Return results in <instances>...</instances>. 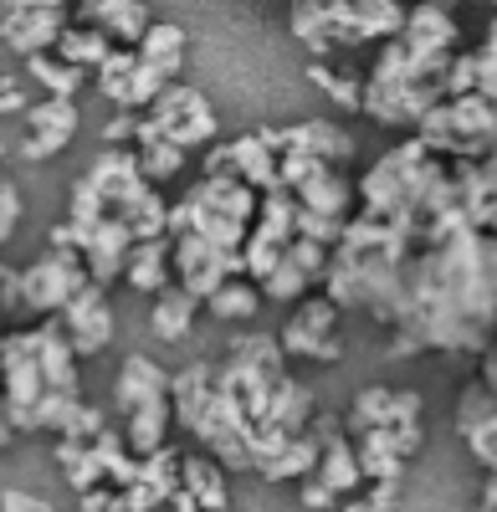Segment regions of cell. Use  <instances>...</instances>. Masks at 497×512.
Returning <instances> with one entry per match:
<instances>
[{
	"label": "cell",
	"mask_w": 497,
	"mask_h": 512,
	"mask_svg": "<svg viewBox=\"0 0 497 512\" xmlns=\"http://www.w3.org/2000/svg\"><path fill=\"white\" fill-rule=\"evenodd\" d=\"M451 62H457V52L416 57V52H405L400 41H385L375 67H369V77H364V118L380 123V128H400V134L410 139L446 103Z\"/></svg>",
	"instance_id": "6da1fadb"
},
{
	"label": "cell",
	"mask_w": 497,
	"mask_h": 512,
	"mask_svg": "<svg viewBox=\"0 0 497 512\" xmlns=\"http://www.w3.org/2000/svg\"><path fill=\"white\" fill-rule=\"evenodd\" d=\"M416 139L431 149V159L441 164H482L492 149H497V108L472 93V98H451L441 103L421 128Z\"/></svg>",
	"instance_id": "7a4b0ae2"
},
{
	"label": "cell",
	"mask_w": 497,
	"mask_h": 512,
	"mask_svg": "<svg viewBox=\"0 0 497 512\" xmlns=\"http://www.w3.org/2000/svg\"><path fill=\"white\" fill-rule=\"evenodd\" d=\"M216 134H221V123H216V108L211 98H205L200 88H185V82H175V88H164L159 103L144 113L139 123V144H175V149H216ZM134 144V149H139Z\"/></svg>",
	"instance_id": "3957f363"
},
{
	"label": "cell",
	"mask_w": 497,
	"mask_h": 512,
	"mask_svg": "<svg viewBox=\"0 0 497 512\" xmlns=\"http://www.w3.org/2000/svg\"><path fill=\"white\" fill-rule=\"evenodd\" d=\"M41 395H47V379H41L36 359V328H11L0 338V410H6L16 436H31V415Z\"/></svg>",
	"instance_id": "277c9868"
},
{
	"label": "cell",
	"mask_w": 497,
	"mask_h": 512,
	"mask_svg": "<svg viewBox=\"0 0 497 512\" xmlns=\"http://www.w3.org/2000/svg\"><path fill=\"white\" fill-rule=\"evenodd\" d=\"M82 287H93L82 251H57V246H47L31 267H21L26 318H41V323H47V318H62L67 303H72Z\"/></svg>",
	"instance_id": "5b68a950"
},
{
	"label": "cell",
	"mask_w": 497,
	"mask_h": 512,
	"mask_svg": "<svg viewBox=\"0 0 497 512\" xmlns=\"http://www.w3.org/2000/svg\"><path fill=\"white\" fill-rule=\"evenodd\" d=\"M277 344L287 359H313V364H339L344 359V338H339V308L328 297H308L293 308V318L282 323Z\"/></svg>",
	"instance_id": "8992f818"
},
{
	"label": "cell",
	"mask_w": 497,
	"mask_h": 512,
	"mask_svg": "<svg viewBox=\"0 0 497 512\" xmlns=\"http://www.w3.org/2000/svg\"><path fill=\"white\" fill-rule=\"evenodd\" d=\"M170 241H175V287H185L200 308L211 303L226 282L246 277V256H226V251H216L211 241H200L190 231L170 236Z\"/></svg>",
	"instance_id": "52a82bcc"
},
{
	"label": "cell",
	"mask_w": 497,
	"mask_h": 512,
	"mask_svg": "<svg viewBox=\"0 0 497 512\" xmlns=\"http://www.w3.org/2000/svg\"><path fill=\"white\" fill-rule=\"evenodd\" d=\"M67 21H72V11L57 6V0H21V6L0 11V41H6L21 62H31L41 52H57Z\"/></svg>",
	"instance_id": "ba28073f"
},
{
	"label": "cell",
	"mask_w": 497,
	"mask_h": 512,
	"mask_svg": "<svg viewBox=\"0 0 497 512\" xmlns=\"http://www.w3.org/2000/svg\"><path fill=\"white\" fill-rule=\"evenodd\" d=\"M349 441H354V456H359L364 487H400L405 461L426 446V431L421 425H390V431H364V436H349Z\"/></svg>",
	"instance_id": "9c48e42d"
},
{
	"label": "cell",
	"mask_w": 497,
	"mask_h": 512,
	"mask_svg": "<svg viewBox=\"0 0 497 512\" xmlns=\"http://www.w3.org/2000/svg\"><path fill=\"white\" fill-rule=\"evenodd\" d=\"M200 175H205V180H241V185H252L257 195L282 190V180H277V154H272L257 134H241V139H226V144H216V149H205Z\"/></svg>",
	"instance_id": "30bf717a"
},
{
	"label": "cell",
	"mask_w": 497,
	"mask_h": 512,
	"mask_svg": "<svg viewBox=\"0 0 497 512\" xmlns=\"http://www.w3.org/2000/svg\"><path fill=\"white\" fill-rule=\"evenodd\" d=\"M257 139L282 159V154H303V159H318L328 169H344L354 159V139L344 134L339 123L328 118H308V123H287V128H257Z\"/></svg>",
	"instance_id": "8fae6325"
},
{
	"label": "cell",
	"mask_w": 497,
	"mask_h": 512,
	"mask_svg": "<svg viewBox=\"0 0 497 512\" xmlns=\"http://www.w3.org/2000/svg\"><path fill=\"white\" fill-rule=\"evenodd\" d=\"M426 400L421 390H390V384H364L354 390L349 410H344V431L364 436V431H390V425H421Z\"/></svg>",
	"instance_id": "7c38bea8"
},
{
	"label": "cell",
	"mask_w": 497,
	"mask_h": 512,
	"mask_svg": "<svg viewBox=\"0 0 497 512\" xmlns=\"http://www.w3.org/2000/svg\"><path fill=\"white\" fill-rule=\"evenodd\" d=\"M88 185L103 195L108 216H129V210L154 190V185L144 180V169H139V154H134V149H103V154L93 159V169H88Z\"/></svg>",
	"instance_id": "4fadbf2b"
},
{
	"label": "cell",
	"mask_w": 497,
	"mask_h": 512,
	"mask_svg": "<svg viewBox=\"0 0 497 512\" xmlns=\"http://www.w3.org/2000/svg\"><path fill=\"white\" fill-rule=\"evenodd\" d=\"M62 333H67V344L77 359H88V354H103L113 344V308H108V292L103 287H82L67 313H62Z\"/></svg>",
	"instance_id": "5bb4252c"
},
{
	"label": "cell",
	"mask_w": 497,
	"mask_h": 512,
	"mask_svg": "<svg viewBox=\"0 0 497 512\" xmlns=\"http://www.w3.org/2000/svg\"><path fill=\"white\" fill-rule=\"evenodd\" d=\"M457 431L467 441V451L477 456V466L497 482V400L482 390V384L472 379L462 400H457Z\"/></svg>",
	"instance_id": "9a60e30c"
},
{
	"label": "cell",
	"mask_w": 497,
	"mask_h": 512,
	"mask_svg": "<svg viewBox=\"0 0 497 512\" xmlns=\"http://www.w3.org/2000/svg\"><path fill=\"white\" fill-rule=\"evenodd\" d=\"M77 134V103H62V98H36L31 113H26V139H21V159H52L72 144Z\"/></svg>",
	"instance_id": "2e32d148"
},
{
	"label": "cell",
	"mask_w": 497,
	"mask_h": 512,
	"mask_svg": "<svg viewBox=\"0 0 497 512\" xmlns=\"http://www.w3.org/2000/svg\"><path fill=\"white\" fill-rule=\"evenodd\" d=\"M134 231L123 226L118 216H108L98 231H88L82 236V262H88V277H93V287H113L118 277H123V267H129V256H134Z\"/></svg>",
	"instance_id": "e0dca14e"
},
{
	"label": "cell",
	"mask_w": 497,
	"mask_h": 512,
	"mask_svg": "<svg viewBox=\"0 0 497 512\" xmlns=\"http://www.w3.org/2000/svg\"><path fill=\"white\" fill-rule=\"evenodd\" d=\"M77 21L82 26H98L113 47H123V52H139V41L154 26L149 6H139V0H88V6H77Z\"/></svg>",
	"instance_id": "ac0fdd59"
},
{
	"label": "cell",
	"mask_w": 497,
	"mask_h": 512,
	"mask_svg": "<svg viewBox=\"0 0 497 512\" xmlns=\"http://www.w3.org/2000/svg\"><path fill=\"white\" fill-rule=\"evenodd\" d=\"M170 384H175V374H164L149 354H129L113 379V410L129 420L134 410H144L154 400H170Z\"/></svg>",
	"instance_id": "d6986e66"
},
{
	"label": "cell",
	"mask_w": 497,
	"mask_h": 512,
	"mask_svg": "<svg viewBox=\"0 0 497 512\" xmlns=\"http://www.w3.org/2000/svg\"><path fill=\"white\" fill-rule=\"evenodd\" d=\"M185 200L200 205V210H211V216H226V221L246 226V231H257V221H262V195L252 185H241V180H205L200 175L185 190Z\"/></svg>",
	"instance_id": "ffe728a7"
},
{
	"label": "cell",
	"mask_w": 497,
	"mask_h": 512,
	"mask_svg": "<svg viewBox=\"0 0 497 512\" xmlns=\"http://www.w3.org/2000/svg\"><path fill=\"white\" fill-rule=\"evenodd\" d=\"M400 47L416 52V57H441V52H457V11L451 6H410L405 11V31H400Z\"/></svg>",
	"instance_id": "44dd1931"
},
{
	"label": "cell",
	"mask_w": 497,
	"mask_h": 512,
	"mask_svg": "<svg viewBox=\"0 0 497 512\" xmlns=\"http://www.w3.org/2000/svg\"><path fill=\"white\" fill-rule=\"evenodd\" d=\"M185 52H190L185 26H175V21H154L149 36L139 41V67H149V72L164 82V88H175V82H180V67H185Z\"/></svg>",
	"instance_id": "7402d4cb"
},
{
	"label": "cell",
	"mask_w": 497,
	"mask_h": 512,
	"mask_svg": "<svg viewBox=\"0 0 497 512\" xmlns=\"http://www.w3.org/2000/svg\"><path fill=\"white\" fill-rule=\"evenodd\" d=\"M123 282H129L134 292H170L175 287V241L164 236V241H139L134 256H129V267H123Z\"/></svg>",
	"instance_id": "603a6c76"
},
{
	"label": "cell",
	"mask_w": 497,
	"mask_h": 512,
	"mask_svg": "<svg viewBox=\"0 0 497 512\" xmlns=\"http://www.w3.org/2000/svg\"><path fill=\"white\" fill-rule=\"evenodd\" d=\"M180 487L200 502V512H226V507H231L226 466L211 461V456H200V451H190V456L180 461Z\"/></svg>",
	"instance_id": "cb8c5ba5"
},
{
	"label": "cell",
	"mask_w": 497,
	"mask_h": 512,
	"mask_svg": "<svg viewBox=\"0 0 497 512\" xmlns=\"http://www.w3.org/2000/svg\"><path fill=\"white\" fill-rule=\"evenodd\" d=\"M170 425H175V405L170 400H154V405H144V410H134L129 420H123V446H129L139 461H149V456H159L164 446V436H170Z\"/></svg>",
	"instance_id": "d4e9b609"
},
{
	"label": "cell",
	"mask_w": 497,
	"mask_h": 512,
	"mask_svg": "<svg viewBox=\"0 0 497 512\" xmlns=\"http://www.w3.org/2000/svg\"><path fill=\"white\" fill-rule=\"evenodd\" d=\"M195 313H200L195 297H190L185 287H170V292H159V297H154V308H149V328H154L159 344H180V338L195 328Z\"/></svg>",
	"instance_id": "484cf974"
},
{
	"label": "cell",
	"mask_w": 497,
	"mask_h": 512,
	"mask_svg": "<svg viewBox=\"0 0 497 512\" xmlns=\"http://www.w3.org/2000/svg\"><path fill=\"white\" fill-rule=\"evenodd\" d=\"M113 52H118V47H113L98 26H67L62 41H57V57H62L67 67H77V72H98Z\"/></svg>",
	"instance_id": "4316f807"
},
{
	"label": "cell",
	"mask_w": 497,
	"mask_h": 512,
	"mask_svg": "<svg viewBox=\"0 0 497 512\" xmlns=\"http://www.w3.org/2000/svg\"><path fill=\"white\" fill-rule=\"evenodd\" d=\"M26 77L36 82L47 98H62V103H77V93H82V82H88V72H77V67H67L57 52H41V57H31L26 62Z\"/></svg>",
	"instance_id": "83f0119b"
},
{
	"label": "cell",
	"mask_w": 497,
	"mask_h": 512,
	"mask_svg": "<svg viewBox=\"0 0 497 512\" xmlns=\"http://www.w3.org/2000/svg\"><path fill=\"white\" fill-rule=\"evenodd\" d=\"M57 466H62V477H67V487H72L77 497L108 487L103 461L93 456V446H82V441H57Z\"/></svg>",
	"instance_id": "f1b7e54d"
},
{
	"label": "cell",
	"mask_w": 497,
	"mask_h": 512,
	"mask_svg": "<svg viewBox=\"0 0 497 512\" xmlns=\"http://www.w3.org/2000/svg\"><path fill=\"white\" fill-rule=\"evenodd\" d=\"M308 82H313V88L334 103V108L364 113V77H354V72H344V67H328V62H308Z\"/></svg>",
	"instance_id": "f546056e"
},
{
	"label": "cell",
	"mask_w": 497,
	"mask_h": 512,
	"mask_svg": "<svg viewBox=\"0 0 497 512\" xmlns=\"http://www.w3.org/2000/svg\"><path fill=\"white\" fill-rule=\"evenodd\" d=\"M287 26H293V36L313 52V62H323L334 52V36H328V0H298V6L287 11Z\"/></svg>",
	"instance_id": "4dcf8cb0"
},
{
	"label": "cell",
	"mask_w": 497,
	"mask_h": 512,
	"mask_svg": "<svg viewBox=\"0 0 497 512\" xmlns=\"http://www.w3.org/2000/svg\"><path fill=\"white\" fill-rule=\"evenodd\" d=\"M262 287L252 282V277H236V282H226L211 303H205V313L211 318H221V323H246V318H257L262 313Z\"/></svg>",
	"instance_id": "1f68e13d"
},
{
	"label": "cell",
	"mask_w": 497,
	"mask_h": 512,
	"mask_svg": "<svg viewBox=\"0 0 497 512\" xmlns=\"http://www.w3.org/2000/svg\"><path fill=\"white\" fill-rule=\"evenodd\" d=\"M134 77H139V52H113L103 67H98V93L108 103H118V113H134Z\"/></svg>",
	"instance_id": "d6a6232c"
},
{
	"label": "cell",
	"mask_w": 497,
	"mask_h": 512,
	"mask_svg": "<svg viewBox=\"0 0 497 512\" xmlns=\"http://www.w3.org/2000/svg\"><path fill=\"white\" fill-rule=\"evenodd\" d=\"M180 451L175 446H164L159 456H149V461H139V487H149L159 502H170L175 492H180Z\"/></svg>",
	"instance_id": "836d02e7"
},
{
	"label": "cell",
	"mask_w": 497,
	"mask_h": 512,
	"mask_svg": "<svg viewBox=\"0 0 497 512\" xmlns=\"http://www.w3.org/2000/svg\"><path fill=\"white\" fill-rule=\"evenodd\" d=\"M139 154V169H144V180L159 190V185H170L180 169H185V149H175V144H164V139H154V144H139L134 149Z\"/></svg>",
	"instance_id": "e575fe53"
},
{
	"label": "cell",
	"mask_w": 497,
	"mask_h": 512,
	"mask_svg": "<svg viewBox=\"0 0 497 512\" xmlns=\"http://www.w3.org/2000/svg\"><path fill=\"white\" fill-rule=\"evenodd\" d=\"M67 221L88 236V231H98L103 221H108V205H103V195L88 185V175H82L77 185H72V195H67Z\"/></svg>",
	"instance_id": "d590c367"
},
{
	"label": "cell",
	"mask_w": 497,
	"mask_h": 512,
	"mask_svg": "<svg viewBox=\"0 0 497 512\" xmlns=\"http://www.w3.org/2000/svg\"><path fill=\"white\" fill-rule=\"evenodd\" d=\"M477 77H482L477 52H457V62H451V77H446V103H451V98H472V93H477Z\"/></svg>",
	"instance_id": "8d00e7d4"
},
{
	"label": "cell",
	"mask_w": 497,
	"mask_h": 512,
	"mask_svg": "<svg viewBox=\"0 0 497 512\" xmlns=\"http://www.w3.org/2000/svg\"><path fill=\"white\" fill-rule=\"evenodd\" d=\"M139 123H144V113H113L103 123V144L108 149H134L139 144Z\"/></svg>",
	"instance_id": "74e56055"
},
{
	"label": "cell",
	"mask_w": 497,
	"mask_h": 512,
	"mask_svg": "<svg viewBox=\"0 0 497 512\" xmlns=\"http://www.w3.org/2000/svg\"><path fill=\"white\" fill-rule=\"evenodd\" d=\"M0 318H26V292L16 267H6V277H0Z\"/></svg>",
	"instance_id": "f35d334b"
},
{
	"label": "cell",
	"mask_w": 497,
	"mask_h": 512,
	"mask_svg": "<svg viewBox=\"0 0 497 512\" xmlns=\"http://www.w3.org/2000/svg\"><path fill=\"white\" fill-rule=\"evenodd\" d=\"M298 497H303V507H344V502H339V492L328 487V482H318V477L298 482Z\"/></svg>",
	"instance_id": "ab89813d"
},
{
	"label": "cell",
	"mask_w": 497,
	"mask_h": 512,
	"mask_svg": "<svg viewBox=\"0 0 497 512\" xmlns=\"http://www.w3.org/2000/svg\"><path fill=\"white\" fill-rule=\"evenodd\" d=\"M0 512H52L47 497H31V492H0Z\"/></svg>",
	"instance_id": "60d3db41"
},
{
	"label": "cell",
	"mask_w": 497,
	"mask_h": 512,
	"mask_svg": "<svg viewBox=\"0 0 497 512\" xmlns=\"http://www.w3.org/2000/svg\"><path fill=\"white\" fill-rule=\"evenodd\" d=\"M11 113H21V118L31 113V93L21 88V82H16L11 93H0V118H11Z\"/></svg>",
	"instance_id": "b9f144b4"
},
{
	"label": "cell",
	"mask_w": 497,
	"mask_h": 512,
	"mask_svg": "<svg viewBox=\"0 0 497 512\" xmlns=\"http://www.w3.org/2000/svg\"><path fill=\"white\" fill-rule=\"evenodd\" d=\"M364 502L375 507V512H395V502H400V487H364Z\"/></svg>",
	"instance_id": "7bdbcfd3"
},
{
	"label": "cell",
	"mask_w": 497,
	"mask_h": 512,
	"mask_svg": "<svg viewBox=\"0 0 497 512\" xmlns=\"http://www.w3.org/2000/svg\"><path fill=\"white\" fill-rule=\"evenodd\" d=\"M113 487H98V492H88V497H77V512H113Z\"/></svg>",
	"instance_id": "ee69618b"
},
{
	"label": "cell",
	"mask_w": 497,
	"mask_h": 512,
	"mask_svg": "<svg viewBox=\"0 0 497 512\" xmlns=\"http://www.w3.org/2000/svg\"><path fill=\"white\" fill-rule=\"evenodd\" d=\"M164 512H200V502H195V497H190V492L180 487V492H175L170 502H164Z\"/></svg>",
	"instance_id": "f6af8a7d"
},
{
	"label": "cell",
	"mask_w": 497,
	"mask_h": 512,
	"mask_svg": "<svg viewBox=\"0 0 497 512\" xmlns=\"http://www.w3.org/2000/svg\"><path fill=\"white\" fill-rule=\"evenodd\" d=\"M16 441V431H11V420H6V410H0V451H6Z\"/></svg>",
	"instance_id": "bcb514c9"
},
{
	"label": "cell",
	"mask_w": 497,
	"mask_h": 512,
	"mask_svg": "<svg viewBox=\"0 0 497 512\" xmlns=\"http://www.w3.org/2000/svg\"><path fill=\"white\" fill-rule=\"evenodd\" d=\"M482 52H487V57H497V16H492V26H487V41H482Z\"/></svg>",
	"instance_id": "7dc6e473"
},
{
	"label": "cell",
	"mask_w": 497,
	"mask_h": 512,
	"mask_svg": "<svg viewBox=\"0 0 497 512\" xmlns=\"http://www.w3.org/2000/svg\"><path fill=\"white\" fill-rule=\"evenodd\" d=\"M339 512H375V507H369V502H364V497H349V502H344V507H339Z\"/></svg>",
	"instance_id": "c3c4849f"
},
{
	"label": "cell",
	"mask_w": 497,
	"mask_h": 512,
	"mask_svg": "<svg viewBox=\"0 0 497 512\" xmlns=\"http://www.w3.org/2000/svg\"><path fill=\"white\" fill-rule=\"evenodd\" d=\"M6 149H11V144H6V139H0V159H6Z\"/></svg>",
	"instance_id": "681fc988"
}]
</instances>
